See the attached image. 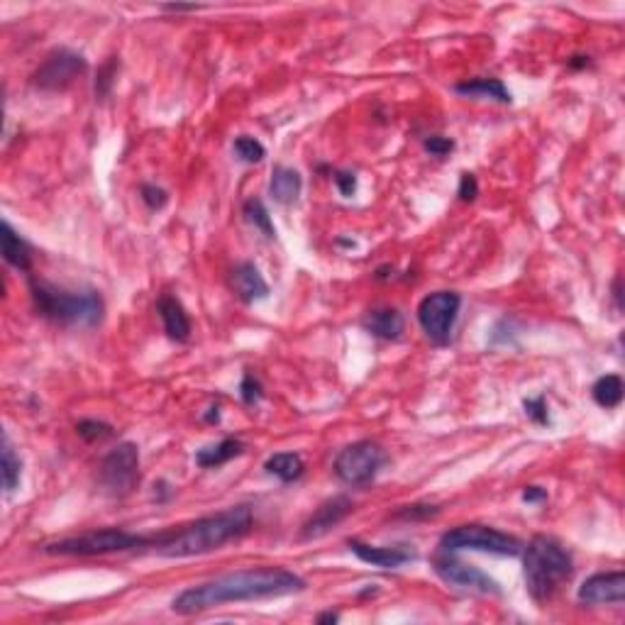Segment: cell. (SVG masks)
Masks as SVG:
<instances>
[{"label":"cell","instance_id":"cell-1","mask_svg":"<svg viewBox=\"0 0 625 625\" xmlns=\"http://www.w3.org/2000/svg\"><path fill=\"white\" fill-rule=\"evenodd\" d=\"M305 589V579L283 567H254L240 572L222 574L199 587H189L171 601V610L179 616H196L203 610L218 609L225 603L261 601L279 596L298 594Z\"/></svg>","mask_w":625,"mask_h":625},{"label":"cell","instance_id":"cell-2","mask_svg":"<svg viewBox=\"0 0 625 625\" xmlns=\"http://www.w3.org/2000/svg\"><path fill=\"white\" fill-rule=\"evenodd\" d=\"M254 526L252 506H232L220 513L193 520L181 528L154 535L149 548L169 559L181 557H199L225 548L228 542H235L250 533Z\"/></svg>","mask_w":625,"mask_h":625},{"label":"cell","instance_id":"cell-3","mask_svg":"<svg viewBox=\"0 0 625 625\" xmlns=\"http://www.w3.org/2000/svg\"><path fill=\"white\" fill-rule=\"evenodd\" d=\"M30 296L37 315L61 328H96L106 312V303L96 289L71 291L42 279H30Z\"/></svg>","mask_w":625,"mask_h":625},{"label":"cell","instance_id":"cell-4","mask_svg":"<svg viewBox=\"0 0 625 625\" xmlns=\"http://www.w3.org/2000/svg\"><path fill=\"white\" fill-rule=\"evenodd\" d=\"M523 577L535 603H548L557 589L572 579L574 559L567 548L549 535H535L523 545Z\"/></svg>","mask_w":625,"mask_h":625},{"label":"cell","instance_id":"cell-5","mask_svg":"<svg viewBox=\"0 0 625 625\" xmlns=\"http://www.w3.org/2000/svg\"><path fill=\"white\" fill-rule=\"evenodd\" d=\"M149 542H152V538H145V535L128 533V530H120V528H100V530H93V533L49 542L42 549L46 555L59 557H100L113 555V552H130V549L149 548Z\"/></svg>","mask_w":625,"mask_h":625},{"label":"cell","instance_id":"cell-6","mask_svg":"<svg viewBox=\"0 0 625 625\" xmlns=\"http://www.w3.org/2000/svg\"><path fill=\"white\" fill-rule=\"evenodd\" d=\"M484 552V555H498V557H518L523 552V542L518 538H513L508 533H501L496 528L488 526H459L450 533H445L440 538V552Z\"/></svg>","mask_w":625,"mask_h":625},{"label":"cell","instance_id":"cell-7","mask_svg":"<svg viewBox=\"0 0 625 625\" xmlns=\"http://www.w3.org/2000/svg\"><path fill=\"white\" fill-rule=\"evenodd\" d=\"M386 462H389V457H386L382 445L372 443V440H359V443H352L344 450H340L333 469L344 487L366 488L376 481Z\"/></svg>","mask_w":625,"mask_h":625},{"label":"cell","instance_id":"cell-8","mask_svg":"<svg viewBox=\"0 0 625 625\" xmlns=\"http://www.w3.org/2000/svg\"><path fill=\"white\" fill-rule=\"evenodd\" d=\"M98 484L110 498H128L139 487V447L120 443L103 457L98 466Z\"/></svg>","mask_w":625,"mask_h":625},{"label":"cell","instance_id":"cell-9","mask_svg":"<svg viewBox=\"0 0 625 625\" xmlns=\"http://www.w3.org/2000/svg\"><path fill=\"white\" fill-rule=\"evenodd\" d=\"M462 296L455 291H435L425 296L418 305V323L425 337L435 347L450 344L452 330L459 318Z\"/></svg>","mask_w":625,"mask_h":625},{"label":"cell","instance_id":"cell-10","mask_svg":"<svg viewBox=\"0 0 625 625\" xmlns=\"http://www.w3.org/2000/svg\"><path fill=\"white\" fill-rule=\"evenodd\" d=\"M88 71V61L78 52H71L67 46H59L46 54V59L39 64V69L32 74V86L45 93L67 91L78 77Z\"/></svg>","mask_w":625,"mask_h":625},{"label":"cell","instance_id":"cell-11","mask_svg":"<svg viewBox=\"0 0 625 625\" xmlns=\"http://www.w3.org/2000/svg\"><path fill=\"white\" fill-rule=\"evenodd\" d=\"M433 569L445 584H452V587H459L481 596H501V584L494 577L481 572L479 567L465 565L462 559H457L450 552H437L433 557Z\"/></svg>","mask_w":625,"mask_h":625},{"label":"cell","instance_id":"cell-12","mask_svg":"<svg viewBox=\"0 0 625 625\" xmlns=\"http://www.w3.org/2000/svg\"><path fill=\"white\" fill-rule=\"evenodd\" d=\"M581 606H623L625 601V574L616 572L591 574L577 591Z\"/></svg>","mask_w":625,"mask_h":625},{"label":"cell","instance_id":"cell-13","mask_svg":"<svg viewBox=\"0 0 625 625\" xmlns=\"http://www.w3.org/2000/svg\"><path fill=\"white\" fill-rule=\"evenodd\" d=\"M352 511H354L352 498H347V496H333V498L323 501V504L312 511L311 518L301 526V535H298V538H301V540H318L323 535H328L333 528L340 526Z\"/></svg>","mask_w":625,"mask_h":625},{"label":"cell","instance_id":"cell-14","mask_svg":"<svg viewBox=\"0 0 625 625\" xmlns=\"http://www.w3.org/2000/svg\"><path fill=\"white\" fill-rule=\"evenodd\" d=\"M347 548L364 562V565L379 567V569H398V567L408 565L415 559V552L408 548H376V545H366V542L352 538Z\"/></svg>","mask_w":625,"mask_h":625},{"label":"cell","instance_id":"cell-15","mask_svg":"<svg viewBox=\"0 0 625 625\" xmlns=\"http://www.w3.org/2000/svg\"><path fill=\"white\" fill-rule=\"evenodd\" d=\"M230 289L247 305L269 298V283L264 282V276L252 261H242L230 272Z\"/></svg>","mask_w":625,"mask_h":625},{"label":"cell","instance_id":"cell-16","mask_svg":"<svg viewBox=\"0 0 625 625\" xmlns=\"http://www.w3.org/2000/svg\"><path fill=\"white\" fill-rule=\"evenodd\" d=\"M157 311H159L164 333L171 340H176V343H189V337H191V321H189V312L181 305V301L174 296H161L157 301Z\"/></svg>","mask_w":625,"mask_h":625},{"label":"cell","instance_id":"cell-17","mask_svg":"<svg viewBox=\"0 0 625 625\" xmlns=\"http://www.w3.org/2000/svg\"><path fill=\"white\" fill-rule=\"evenodd\" d=\"M362 325L376 340H389L391 343V340H398L404 335L405 321L396 308H376V311H369Z\"/></svg>","mask_w":625,"mask_h":625},{"label":"cell","instance_id":"cell-18","mask_svg":"<svg viewBox=\"0 0 625 625\" xmlns=\"http://www.w3.org/2000/svg\"><path fill=\"white\" fill-rule=\"evenodd\" d=\"M0 242H3V260L17 272H30L32 269V247L25 237L15 232V228L8 220L0 225Z\"/></svg>","mask_w":625,"mask_h":625},{"label":"cell","instance_id":"cell-19","mask_svg":"<svg viewBox=\"0 0 625 625\" xmlns=\"http://www.w3.org/2000/svg\"><path fill=\"white\" fill-rule=\"evenodd\" d=\"M303 191V179L296 169L291 167H274L272 171V181H269V196L279 203V206H291L296 203L298 196Z\"/></svg>","mask_w":625,"mask_h":625},{"label":"cell","instance_id":"cell-20","mask_svg":"<svg viewBox=\"0 0 625 625\" xmlns=\"http://www.w3.org/2000/svg\"><path fill=\"white\" fill-rule=\"evenodd\" d=\"M455 91L465 98H481V100H496L501 106H508L513 103L511 91L506 88L504 81L498 78H472V81H465V84L455 86Z\"/></svg>","mask_w":625,"mask_h":625},{"label":"cell","instance_id":"cell-21","mask_svg":"<svg viewBox=\"0 0 625 625\" xmlns=\"http://www.w3.org/2000/svg\"><path fill=\"white\" fill-rule=\"evenodd\" d=\"M244 452V443L237 437H225L220 443L208 445L203 450L196 452V465L200 469H218V466L228 465Z\"/></svg>","mask_w":625,"mask_h":625},{"label":"cell","instance_id":"cell-22","mask_svg":"<svg viewBox=\"0 0 625 625\" xmlns=\"http://www.w3.org/2000/svg\"><path fill=\"white\" fill-rule=\"evenodd\" d=\"M264 469H267V474L283 481V484H291V481H298L303 476L305 462L296 452H276L264 462Z\"/></svg>","mask_w":625,"mask_h":625},{"label":"cell","instance_id":"cell-23","mask_svg":"<svg viewBox=\"0 0 625 625\" xmlns=\"http://www.w3.org/2000/svg\"><path fill=\"white\" fill-rule=\"evenodd\" d=\"M623 379L618 374H606L601 379H596V384L591 386V396H594L596 405H601L606 411L610 408H618L620 401H623Z\"/></svg>","mask_w":625,"mask_h":625},{"label":"cell","instance_id":"cell-24","mask_svg":"<svg viewBox=\"0 0 625 625\" xmlns=\"http://www.w3.org/2000/svg\"><path fill=\"white\" fill-rule=\"evenodd\" d=\"M20 476H23V459L15 455L8 433H5L3 435V488H5V494H13L20 487Z\"/></svg>","mask_w":625,"mask_h":625},{"label":"cell","instance_id":"cell-25","mask_svg":"<svg viewBox=\"0 0 625 625\" xmlns=\"http://www.w3.org/2000/svg\"><path fill=\"white\" fill-rule=\"evenodd\" d=\"M244 218L252 222L254 228L260 230L264 237H269V240H274L276 237V228L274 222H272V215H269L267 206H264L260 199H250L244 203Z\"/></svg>","mask_w":625,"mask_h":625},{"label":"cell","instance_id":"cell-26","mask_svg":"<svg viewBox=\"0 0 625 625\" xmlns=\"http://www.w3.org/2000/svg\"><path fill=\"white\" fill-rule=\"evenodd\" d=\"M77 435L84 440V443L96 445V443H106V440H110V437L115 435V430L110 423H106V420L86 418L77 423Z\"/></svg>","mask_w":625,"mask_h":625},{"label":"cell","instance_id":"cell-27","mask_svg":"<svg viewBox=\"0 0 625 625\" xmlns=\"http://www.w3.org/2000/svg\"><path fill=\"white\" fill-rule=\"evenodd\" d=\"M232 152H235L237 159L244 161V164H260V161L267 157L264 145H261L257 138H252V135H240V138L232 142Z\"/></svg>","mask_w":625,"mask_h":625},{"label":"cell","instance_id":"cell-28","mask_svg":"<svg viewBox=\"0 0 625 625\" xmlns=\"http://www.w3.org/2000/svg\"><path fill=\"white\" fill-rule=\"evenodd\" d=\"M118 67H120L118 56H110V59L98 69V77H96V96H98V98H108V96H110L115 77H118Z\"/></svg>","mask_w":625,"mask_h":625},{"label":"cell","instance_id":"cell-29","mask_svg":"<svg viewBox=\"0 0 625 625\" xmlns=\"http://www.w3.org/2000/svg\"><path fill=\"white\" fill-rule=\"evenodd\" d=\"M240 398H242L244 405H257L261 404V398H264V386H261V382L254 376V374H244L242 382H240Z\"/></svg>","mask_w":625,"mask_h":625},{"label":"cell","instance_id":"cell-30","mask_svg":"<svg viewBox=\"0 0 625 625\" xmlns=\"http://www.w3.org/2000/svg\"><path fill=\"white\" fill-rule=\"evenodd\" d=\"M440 513V508L437 506H430V504H413V506H401L391 518L396 520H427V518H435Z\"/></svg>","mask_w":625,"mask_h":625},{"label":"cell","instance_id":"cell-31","mask_svg":"<svg viewBox=\"0 0 625 625\" xmlns=\"http://www.w3.org/2000/svg\"><path fill=\"white\" fill-rule=\"evenodd\" d=\"M139 199L149 210H161L169 203V193L157 183H142L139 186Z\"/></svg>","mask_w":625,"mask_h":625},{"label":"cell","instance_id":"cell-32","mask_svg":"<svg viewBox=\"0 0 625 625\" xmlns=\"http://www.w3.org/2000/svg\"><path fill=\"white\" fill-rule=\"evenodd\" d=\"M523 411L535 425H549V408L545 396H535V398H526L523 401Z\"/></svg>","mask_w":625,"mask_h":625},{"label":"cell","instance_id":"cell-33","mask_svg":"<svg viewBox=\"0 0 625 625\" xmlns=\"http://www.w3.org/2000/svg\"><path fill=\"white\" fill-rule=\"evenodd\" d=\"M423 149H425L430 157L445 159L447 154L455 152V139L443 138V135H430V138L423 139Z\"/></svg>","mask_w":625,"mask_h":625},{"label":"cell","instance_id":"cell-34","mask_svg":"<svg viewBox=\"0 0 625 625\" xmlns=\"http://www.w3.org/2000/svg\"><path fill=\"white\" fill-rule=\"evenodd\" d=\"M457 196L459 200H465V203H472V200L479 196V181H476V176L469 174V171H465V174L459 176Z\"/></svg>","mask_w":625,"mask_h":625},{"label":"cell","instance_id":"cell-35","mask_svg":"<svg viewBox=\"0 0 625 625\" xmlns=\"http://www.w3.org/2000/svg\"><path fill=\"white\" fill-rule=\"evenodd\" d=\"M333 181H335L337 191L343 193L344 199H352L357 193V176L352 171H333Z\"/></svg>","mask_w":625,"mask_h":625},{"label":"cell","instance_id":"cell-36","mask_svg":"<svg viewBox=\"0 0 625 625\" xmlns=\"http://www.w3.org/2000/svg\"><path fill=\"white\" fill-rule=\"evenodd\" d=\"M520 498H523L526 504H545V501H548V488L526 487L523 488V494H520Z\"/></svg>","mask_w":625,"mask_h":625},{"label":"cell","instance_id":"cell-37","mask_svg":"<svg viewBox=\"0 0 625 625\" xmlns=\"http://www.w3.org/2000/svg\"><path fill=\"white\" fill-rule=\"evenodd\" d=\"M159 10H164V13H196V10H200V5H179V3H167V5H159Z\"/></svg>","mask_w":625,"mask_h":625},{"label":"cell","instance_id":"cell-38","mask_svg":"<svg viewBox=\"0 0 625 625\" xmlns=\"http://www.w3.org/2000/svg\"><path fill=\"white\" fill-rule=\"evenodd\" d=\"M206 423H210V425H218L220 423V408L218 405H213V408H208V413H206Z\"/></svg>","mask_w":625,"mask_h":625},{"label":"cell","instance_id":"cell-39","mask_svg":"<svg viewBox=\"0 0 625 625\" xmlns=\"http://www.w3.org/2000/svg\"><path fill=\"white\" fill-rule=\"evenodd\" d=\"M589 64H591L589 56H574V59H569V67H572V69H587Z\"/></svg>","mask_w":625,"mask_h":625},{"label":"cell","instance_id":"cell-40","mask_svg":"<svg viewBox=\"0 0 625 625\" xmlns=\"http://www.w3.org/2000/svg\"><path fill=\"white\" fill-rule=\"evenodd\" d=\"M620 296H623V293H620V276H616V282H613V301H616L618 311L623 308V303H620Z\"/></svg>","mask_w":625,"mask_h":625},{"label":"cell","instance_id":"cell-41","mask_svg":"<svg viewBox=\"0 0 625 625\" xmlns=\"http://www.w3.org/2000/svg\"><path fill=\"white\" fill-rule=\"evenodd\" d=\"M318 623H337L340 620V616L337 613H333V610H328V613H321V616L315 618Z\"/></svg>","mask_w":625,"mask_h":625}]
</instances>
